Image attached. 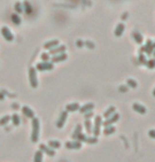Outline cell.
<instances>
[{
	"label": "cell",
	"instance_id": "83f0119b",
	"mask_svg": "<svg viewBox=\"0 0 155 162\" xmlns=\"http://www.w3.org/2000/svg\"><path fill=\"white\" fill-rule=\"evenodd\" d=\"M84 125H85V128L87 129V132L88 134H90V132H92V122H90L89 120H85Z\"/></svg>",
	"mask_w": 155,
	"mask_h": 162
},
{
	"label": "cell",
	"instance_id": "ac0fdd59",
	"mask_svg": "<svg viewBox=\"0 0 155 162\" xmlns=\"http://www.w3.org/2000/svg\"><path fill=\"white\" fill-rule=\"evenodd\" d=\"M50 148H52V149H57V148H60L61 147V142L57 141V140H50L49 143H48Z\"/></svg>",
	"mask_w": 155,
	"mask_h": 162
},
{
	"label": "cell",
	"instance_id": "4dcf8cb0",
	"mask_svg": "<svg viewBox=\"0 0 155 162\" xmlns=\"http://www.w3.org/2000/svg\"><path fill=\"white\" fill-rule=\"evenodd\" d=\"M49 53H42V59L44 60V62H47L48 59H49Z\"/></svg>",
	"mask_w": 155,
	"mask_h": 162
},
{
	"label": "cell",
	"instance_id": "603a6c76",
	"mask_svg": "<svg viewBox=\"0 0 155 162\" xmlns=\"http://www.w3.org/2000/svg\"><path fill=\"white\" fill-rule=\"evenodd\" d=\"M116 131V128L114 127V126H107V127H105V129H104V134L105 136H109V134H114Z\"/></svg>",
	"mask_w": 155,
	"mask_h": 162
},
{
	"label": "cell",
	"instance_id": "ffe728a7",
	"mask_svg": "<svg viewBox=\"0 0 155 162\" xmlns=\"http://www.w3.org/2000/svg\"><path fill=\"white\" fill-rule=\"evenodd\" d=\"M81 134H82V126H81V125L78 124V126L75 127V130H74V132L72 134V138L77 140L78 137H79V136H80Z\"/></svg>",
	"mask_w": 155,
	"mask_h": 162
},
{
	"label": "cell",
	"instance_id": "d6986e66",
	"mask_svg": "<svg viewBox=\"0 0 155 162\" xmlns=\"http://www.w3.org/2000/svg\"><path fill=\"white\" fill-rule=\"evenodd\" d=\"M33 162H42V151H37L34 155Z\"/></svg>",
	"mask_w": 155,
	"mask_h": 162
},
{
	"label": "cell",
	"instance_id": "277c9868",
	"mask_svg": "<svg viewBox=\"0 0 155 162\" xmlns=\"http://www.w3.org/2000/svg\"><path fill=\"white\" fill-rule=\"evenodd\" d=\"M36 69L39 70V71H47V70H52L53 69V64H52V63H48V62L38 63V64L36 65Z\"/></svg>",
	"mask_w": 155,
	"mask_h": 162
},
{
	"label": "cell",
	"instance_id": "836d02e7",
	"mask_svg": "<svg viewBox=\"0 0 155 162\" xmlns=\"http://www.w3.org/2000/svg\"><path fill=\"white\" fill-rule=\"evenodd\" d=\"M149 136H150L152 139H155V129H151V130H149Z\"/></svg>",
	"mask_w": 155,
	"mask_h": 162
},
{
	"label": "cell",
	"instance_id": "9c48e42d",
	"mask_svg": "<svg viewBox=\"0 0 155 162\" xmlns=\"http://www.w3.org/2000/svg\"><path fill=\"white\" fill-rule=\"evenodd\" d=\"M66 47L65 46H59V47H54V48L50 49L49 50V54H52V55H57V54H61V53H64Z\"/></svg>",
	"mask_w": 155,
	"mask_h": 162
},
{
	"label": "cell",
	"instance_id": "7a4b0ae2",
	"mask_svg": "<svg viewBox=\"0 0 155 162\" xmlns=\"http://www.w3.org/2000/svg\"><path fill=\"white\" fill-rule=\"evenodd\" d=\"M29 81L32 88H36L38 86V81H37V75H36V70L34 67H31L29 69Z\"/></svg>",
	"mask_w": 155,
	"mask_h": 162
},
{
	"label": "cell",
	"instance_id": "7c38bea8",
	"mask_svg": "<svg viewBox=\"0 0 155 162\" xmlns=\"http://www.w3.org/2000/svg\"><path fill=\"white\" fill-rule=\"evenodd\" d=\"M94 108H95V105H94V104L87 103V104H85V105H83V106H81V108H80V112H82V114H87V112H89V111L94 110Z\"/></svg>",
	"mask_w": 155,
	"mask_h": 162
},
{
	"label": "cell",
	"instance_id": "e0dca14e",
	"mask_svg": "<svg viewBox=\"0 0 155 162\" xmlns=\"http://www.w3.org/2000/svg\"><path fill=\"white\" fill-rule=\"evenodd\" d=\"M59 45V40L57 39H53V40H50V42H46L45 45H44V47L46 49H52V48H54V47H57V46Z\"/></svg>",
	"mask_w": 155,
	"mask_h": 162
},
{
	"label": "cell",
	"instance_id": "5bb4252c",
	"mask_svg": "<svg viewBox=\"0 0 155 162\" xmlns=\"http://www.w3.org/2000/svg\"><path fill=\"white\" fill-rule=\"evenodd\" d=\"M65 59H67V54H66V53H61V54H57V55H54L51 57L52 63L63 62V60H65Z\"/></svg>",
	"mask_w": 155,
	"mask_h": 162
},
{
	"label": "cell",
	"instance_id": "4316f807",
	"mask_svg": "<svg viewBox=\"0 0 155 162\" xmlns=\"http://www.w3.org/2000/svg\"><path fill=\"white\" fill-rule=\"evenodd\" d=\"M11 18H12V20H13V22H14L15 24H20V17H19L17 14H12Z\"/></svg>",
	"mask_w": 155,
	"mask_h": 162
},
{
	"label": "cell",
	"instance_id": "8fae6325",
	"mask_svg": "<svg viewBox=\"0 0 155 162\" xmlns=\"http://www.w3.org/2000/svg\"><path fill=\"white\" fill-rule=\"evenodd\" d=\"M39 149H40L42 152L46 153L47 155L50 156V157H52V156L55 155V152L53 151L52 148H50L49 146H47V145H45V144H40V145H39Z\"/></svg>",
	"mask_w": 155,
	"mask_h": 162
},
{
	"label": "cell",
	"instance_id": "484cf974",
	"mask_svg": "<svg viewBox=\"0 0 155 162\" xmlns=\"http://www.w3.org/2000/svg\"><path fill=\"white\" fill-rule=\"evenodd\" d=\"M24 7H25V11L27 14H31L32 7L30 5V3H29L28 1H25V2H24Z\"/></svg>",
	"mask_w": 155,
	"mask_h": 162
},
{
	"label": "cell",
	"instance_id": "52a82bcc",
	"mask_svg": "<svg viewBox=\"0 0 155 162\" xmlns=\"http://www.w3.org/2000/svg\"><path fill=\"white\" fill-rule=\"evenodd\" d=\"M67 111H62L61 112V116H60V119H59V121H57V128H63L64 125H65V123H66V120H67Z\"/></svg>",
	"mask_w": 155,
	"mask_h": 162
},
{
	"label": "cell",
	"instance_id": "3957f363",
	"mask_svg": "<svg viewBox=\"0 0 155 162\" xmlns=\"http://www.w3.org/2000/svg\"><path fill=\"white\" fill-rule=\"evenodd\" d=\"M101 125H102V118L100 116H97L95 118V124H94V137H98L101 131Z\"/></svg>",
	"mask_w": 155,
	"mask_h": 162
},
{
	"label": "cell",
	"instance_id": "30bf717a",
	"mask_svg": "<svg viewBox=\"0 0 155 162\" xmlns=\"http://www.w3.org/2000/svg\"><path fill=\"white\" fill-rule=\"evenodd\" d=\"M133 109H134V111H136V112H138V114H145L146 112H147V108H146L144 105L138 104V103L133 104Z\"/></svg>",
	"mask_w": 155,
	"mask_h": 162
},
{
	"label": "cell",
	"instance_id": "5b68a950",
	"mask_svg": "<svg viewBox=\"0 0 155 162\" xmlns=\"http://www.w3.org/2000/svg\"><path fill=\"white\" fill-rule=\"evenodd\" d=\"M119 118H120V116L118 114H113V116H111L109 118H107L104 122H103V125L105 126V127H107V126H112V124H114V123H116L117 121L119 120Z\"/></svg>",
	"mask_w": 155,
	"mask_h": 162
},
{
	"label": "cell",
	"instance_id": "f1b7e54d",
	"mask_svg": "<svg viewBox=\"0 0 155 162\" xmlns=\"http://www.w3.org/2000/svg\"><path fill=\"white\" fill-rule=\"evenodd\" d=\"M127 85H129V86H131L132 87V88H136V87H137V83H136V82H135L134 79H127Z\"/></svg>",
	"mask_w": 155,
	"mask_h": 162
},
{
	"label": "cell",
	"instance_id": "cb8c5ba5",
	"mask_svg": "<svg viewBox=\"0 0 155 162\" xmlns=\"http://www.w3.org/2000/svg\"><path fill=\"white\" fill-rule=\"evenodd\" d=\"M11 117L10 116H4V117H2L1 119H0V126H4V125L7 124V122L10 121Z\"/></svg>",
	"mask_w": 155,
	"mask_h": 162
},
{
	"label": "cell",
	"instance_id": "6da1fadb",
	"mask_svg": "<svg viewBox=\"0 0 155 162\" xmlns=\"http://www.w3.org/2000/svg\"><path fill=\"white\" fill-rule=\"evenodd\" d=\"M39 129H40V124L39 120L37 118L32 119V134H31V140L33 143H36L38 141L39 138Z\"/></svg>",
	"mask_w": 155,
	"mask_h": 162
},
{
	"label": "cell",
	"instance_id": "d4e9b609",
	"mask_svg": "<svg viewBox=\"0 0 155 162\" xmlns=\"http://www.w3.org/2000/svg\"><path fill=\"white\" fill-rule=\"evenodd\" d=\"M133 36H134L136 42H138V44H141V42H142V40H144L142 36H141V35L139 34L138 32H134V33H133Z\"/></svg>",
	"mask_w": 155,
	"mask_h": 162
},
{
	"label": "cell",
	"instance_id": "9a60e30c",
	"mask_svg": "<svg viewBox=\"0 0 155 162\" xmlns=\"http://www.w3.org/2000/svg\"><path fill=\"white\" fill-rule=\"evenodd\" d=\"M80 104L79 103H72V104H68L66 105V111H69V112H73V111H77V110H80Z\"/></svg>",
	"mask_w": 155,
	"mask_h": 162
},
{
	"label": "cell",
	"instance_id": "e575fe53",
	"mask_svg": "<svg viewBox=\"0 0 155 162\" xmlns=\"http://www.w3.org/2000/svg\"><path fill=\"white\" fill-rule=\"evenodd\" d=\"M153 95H154V97H155V89L153 90Z\"/></svg>",
	"mask_w": 155,
	"mask_h": 162
},
{
	"label": "cell",
	"instance_id": "ba28073f",
	"mask_svg": "<svg viewBox=\"0 0 155 162\" xmlns=\"http://www.w3.org/2000/svg\"><path fill=\"white\" fill-rule=\"evenodd\" d=\"M1 34L3 35V37L5 38V40H7V42H12L14 39V36L12 34V32L7 27H3V28L1 29Z\"/></svg>",
	"mask_w": 155,
	"mask_h": 162
},
{
	"label": "cell",
	"instance_id": "44dd1931",
	"mask_svg": "<svg viewBox=\"0 0 155 162\" xmlns=\"http://www.w3.org/2000/svg\"><path fill=\"white\" fill-rule=\"evenodd\" d=\"M114 114H115V107L111 106L108 109H107V110L104 112V118H105V119H107V118H109L111 116H113Z\"/></svg>",
	"mask_w": 155,
	"mask_h": 162
},
{
	"label": "cell",
	"instance_id": "4fadbf2b",
	"mask_svg": "<svg viewBox=\"0 0 155 162\" xmlns=\"http://www.w3.org/2000/svg\"><path fill=\"white\" fill-rule=\"evenodd\" d=\"M22 112L25 114L26 117L29 118V119H34V111L32 110L31 108L29 106H24L22 107Z\"/></svg>",
	"mask_w": 155,
	"mask_h": 162
},
{
	"label": "cell",
	"instance_id": "d6a6232c",
	"mask_svg": "<svg viewBox=\"0 0 155 162\" xmlns=\"http://www.w3.org/2000/svg\"><path fill=\"white\" fill-rule=\"evenodd\" d=\"M92 111H89V112H87V114H85V116H84V118H85V120H89L90 118L92 117Z\"/></svg>",
	"mask_w": 155,
	"mask_h": 162
},
{
	"label": "cell",
	"instance_id": "2e32d148",
	"mask_svg": "<svg viewBox=\"0 0 155 162\" xmlns=\"http://www.w3.org/2000/svg\"><path fill=\"white\" fill-rule=\"evenodd\" d=\"M123 31H124V24L122 22H120V24H117L116 29H115V35H116L117 37H119V36L122 35Z\"/></svg>",
	"mask_w": 155,
	"mask_h": 162
},
{
	"label": "cell",
	"instance_id": "7402d4cb",
	"mask_svg": "<svg viewBox=\"0 0 155 162\" xmlns=\"http://www.w3.org/2000/svg\"><path fill=\"white\" fill-rule=\"evenodd\" d=\"M11 119H12V121H13L14 126H18V125L20 124V119H19V116H18V114H14L12 117H11Z\"/></svg>",
	"mask_w": 155,
	"mask_h": 162
},
{
	"label": "cell",
	"instance_id": "1f68e13d",
	"mask_svg": "<svg viewBox=\"0 0 155 162\" xmlns=\"http://www.w3.org/2000/svg\"><path fill=\"white\" fill-rule=\"evenodd\" d=\"M148 67L149 68H155V60L154 59H151V60L148 63Z\"/></svg>",
	"mask_w": 155,
	"mask_h": 162
},
{
	"label": "cell",
	"instance_id": "8992f818",
	"mask_svg": "<svg viewBox=\"0 0 155 162\" xmlns=\"http://www.w3.org/2000/svg\"><path fill=\"white\" fill-rule=\"evenodd\" d=\"M65 146L68 149H79V148L82 147V142L78 141V140H75V141H68L65 143Z\"/></svg>",
	"mask_w": 155,
	"mask_h": 162
},
{
	"label": "cell",
	"instance_id": "f546056e",
	"mask_svg": "<svg viewBox=\"0 0 155 162\" xmlns=\"http://www.w3.org/2000/svg\"><path fill=\"white\" fill-rule=\"evenodd\" d=\"M15 10L17 11L18 13H21V12H22V7H21V3L19 1L15 2Z\"/></svg>",
	"mask_w": 155,
	"mask_h": 162
}]
</instances>
